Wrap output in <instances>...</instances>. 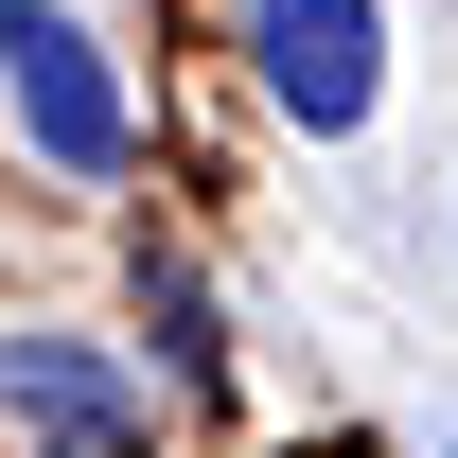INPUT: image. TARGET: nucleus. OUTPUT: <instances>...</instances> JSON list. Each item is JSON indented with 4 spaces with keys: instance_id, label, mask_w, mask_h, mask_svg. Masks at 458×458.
Wrapping results in <instances>:
<instances>
[{
    "instance_id": "obj_1",
    "label": "nucleus",
    "mask_w": 458,
    "mask_h": 458,
    "mask_svg": "<svg viewBox=\"0 0 458 458\" xmlns=\"http://www.w3.org/2000/svg\"><path fill=\"white\" fill-rule=\"evenodd\" d=\"M0 89H18V141H36L54 176H123V159H141L106 36H89V18H54V0H0Z\"/></svg>"
},
{
    "instance_id": "obj_2",
    "label": "nucleus",
    "mask_w": 458,
    "mask_h": 458,
    "mask_svg": "<svg viewBox=\"0 0 458 458\" xmlns=\"http://www.w3.org/2000/svg\"><path fill=\"white\" fill-rule=\"evenodd\" d=\"M247 71L300 141H352L388 89V0H247Z\"/></svg>"
},
{
    "instance_id": "obj_3",
    "label": "nucleus",
    "mask_w": 458,
    "mask_h": 458,
    "mask_svg": "<svg viewBox=\"0 0 458 458\" xmlns=\"http://www.w3.org/2000/svg\"><path fill=\"white\" fill-rule=\"evenodd\" d=\"M0 441L18 458H141L159 405H141V370L89 352V335H0Z\"/></svg>"
}]
</instances>
